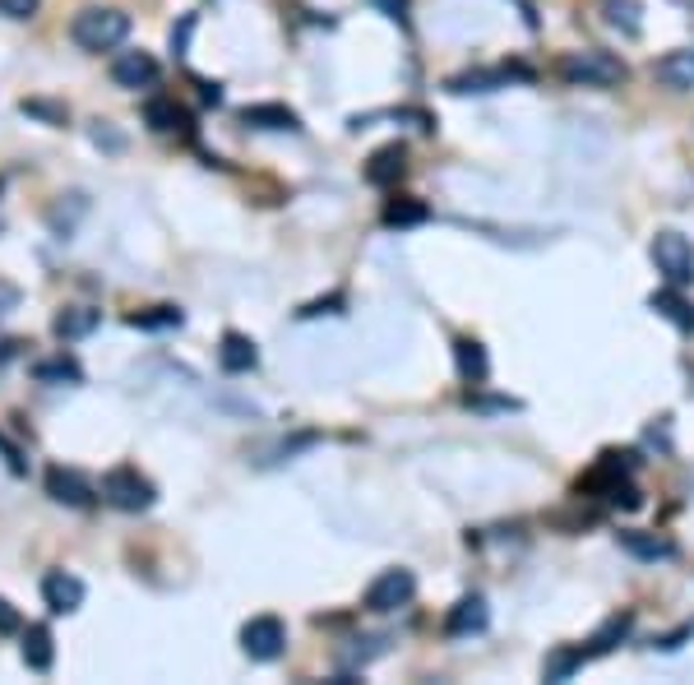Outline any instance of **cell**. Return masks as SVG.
Wrapping results in <instances>:
<instances>
[{
  "label": "cell",
  "mask_w": 694,
  "mask_h": 685,
  "mask_svg": "<svg viewBox=\"0 0 694 685\" xmlns=\"http://www.w3.org/2000/svg\"><path fill=\"white\" fill-rule=\"evenodd\" d=\"M241 125H255V130H301V117L293 112V107H283V102H255V107H245L241 112Z\"/></svg>",
  "instance_id": "cell-14"
},
{
  "label": "cell",
  "mask_w": 694,
  "mask_h": 685,
  "mask_svg": "<svg viewBox=\"0 0 694 685\" xmlns=\"http://www.w3.org/2000/svg\"><path fill=\"white\" fill-rule=\"evenodd\" d=\"M648 306L662 316V320H671L681 329V334H694V306L681 297V287H662V292H653L648 297Z\"/></svg>",
  "instance_id": "cell-16"
},
{
  "label": "cell",
  "mask_w": 694,
  "mask_h": 685,
  "mask_svg": "<svg viewBox=\"0 0 694 685\" xmlns=\"http://www.w3.org/2000/svg\"><path fill=\"white\" fill-rule=\"evenodd\" d=\"M584 662H588L584 649H561L555 658H547V681H570L574 667H584Z\"/></svg>",
  "instance_id": "cell-27"
},
{
  "label": "cell",
  "mask_w": 694,
  "mask_h": 685,
  "mask_svg": "<svg viewBox=\"0 0 694 685\" xmlns=\"http://www.w3.org/2000/svg\"><path fill=\"white\" fill-rule=\"evenodd\" d=\"M98 496L111 505V510H121V515H140V510H148V505L158 500L153 482H148L140 468H130V463H121V468H111V473L102 477Z\"/></svg>",
  "instance_id": "cell-3"
},
{
  "label": "cell",
  "mask_w": 694,
  "mask_h": 685,
  "mask_svg": "<svg viewBox=\"0 0 694 685\" xmlns=\"http://www.w3.org/2000/svg\"><path fill=\"white\" fill-rule=\"evenodd\" d=\"M412 598H417V574L403 570V565H394V570H385V574H379V579L366 588V611L385 616V611L408 607Z\"/></svg>",
  "instance_id": "cell-5"
},
{
  "label": "cell",
  "mask_w": 694,
  "mask_h": 685,
  "mask_svg": "<svg viewBox=\"0 0 694 685\" xmlns=\"http://www.w3.org/2000/svg\"><path fill=\"white\" fill-rule=\"evenodd\" d=\"M561 79L565 84H574V88H616V84H625V60L620 56H612V52H602V47H584V52H570V56H561Z\"/></svg>",
  "instance_id": "cell-1"
},
{
  "label": "cell",
  "mask_w": 694,
  "mask_h": 685,
  "mask_svg": "<svg viewBox=\"0 0 694 685\" xmlns=\"http://www.w3.org/2000/svg\"><path fill=\"white\" fill-rule=\"evenodd\" d=\"M454 366L467 385H482L486 375H491V357H486V347L477 339H459L454 343Z\"/></svg>",
  "instance_id": "cell-18"
},
{
  "label": "cell",
  "mask_w": 694,
  "mask_h": 685,
  "mask_svg": "<svg viewBox=\"0 0 694 685\" xmlns=\"http://www.w3.org/2000/svg\"><path fill=\"white\" fill-rule=\"evenodd\" d=\"M111 84H117V88H148V84H158V60H153L148 52H121L117 60H111Z\"/></svg>",
  "instance_id": "cell-10"
},
{
  "label": "cell",
  "mask_w": 694,
  "mask_h": 685,
  "mask_svg": "<svg viewBox=\"0 0 694 685\" xmlns=\"http://www.w3.org/2000/svg\"><path fill=\"white\" fill-rule=\"evenodd\" d=\"M93 140H98V144H107V148H121V135H111V130H102V121L93 125Z\"/></svg>",
  "instance_id": "cell-36"
},
{
  "label": "cell",
  "mask_w": 694,
  "mask_h": 685,
  "mask_svg": "<svg viewBox=\"0 0 694 685\" xmlns=\"http://www.w3.org/2000/svg\"><path fill=\"white\" fill-rule=\"evenodd\" d=\"M0 454H5V468L19 477V473H24V454H19V445H10V440H5V431H0Z\"/></svg>",
  "instance_id": "cell-33"
},
{
  "label": "cell",
  "mask_w": 694,
  "mask_h": 685,
  "mask_svg": "<svg viewBox=\"0 0 694 685\" xmlns=\"http://www.w3.org/2000/svg\"><path fill=\"white\" fill-rule=\"evenodd\" d=\"M371 5L385 19H394V24H408V0H371Z\"/></svg>",
  "instance_id": "cell-31"
},
{
  "label": "cell",
  "mask_w": 694,
  "mask_h": 685,
  "mask_svg": "<svg viewBox=\"0 0 694 685\" xmlns=\"http://www.w3.org/2000/svg\"><path fill=\"white\" fill-rule=\"evenodd\" d=\"M486 621H491L486 598H482V593H467V598H459V603L450 607V616H444V634H454V639H463V634H482Z\"/></svg>",
  "instance_id": "cell-11"
},
{
  "label": "cell",
  "mask_w": 694,
  "mask_h": 685,
  "mask_svg": "<svg viewBox=\"0 0 694 685\" xmlns=\"http://www.w3.org/2000/svg\"><path fill=\"white\" fill-rule=\"evenodd\" d=\"M70 37H75V47H84V52H111V47H121V42L130 37V14L125 10L88 5V10L75 14Z\"/></svg>",
  "instance_id": "cell-2"
},
{
  "label": "cell",
  "mask_w": 694,
  "mask_h": 685,
  "mask_svg": "<svg viewBox=\"0 0 694 685\" xmlns=\"http://www.w3.org/2000/svg\"><path fill=\"white\" fill-rule=\"evenodd\" d=\"M199 98L218 107V102H222V88H218V84H199Z\"/></svg>",
  "instance_id": "cell-37"
},
{
  "label": "cell",
  "mask_w": 694,
  "mask_h": 685,
  "mask_svg": "<svg viewBox=\"0 0 694 685\" xmlns=\"http://www.w3.org/2000/svg\"><path fill=\"white\" fill-rule=\"evenodd\" d=\"M144 121H148V130H158V135H172V130H186V112H181L176 102H167V98L144 102Z\"/></svg>",
  "instance_id": "cell-24"
},
{
  "label": "cell",
  "mask_w": 694,
  "mask_h": 685,
  "mask_svg": "<svg viewBox=\"0 0 694 685\" xmlns=\"http://www.w3.org/2000/svg\"><path fill=\"white\" fill-rule=\"evenodd\" d=\"M42 603H47L52 616H75L84 607V579L70 570H52L42 579Z\"/></svg>",
  "instance_id": "cell-8"
},
{
  "label": "cell",
  "mask_w": 694,
  "mask_h": 685,
  "mask_svg": "<svg viewBox=\"0 0 694 685\" xmlns=\"http://www.w3.org/2000/svg\"><path fill=\"white\" fill-rule=\"evenodd\" d=\"M102 324V311H93V306H65V311L52 320V329H56V339H65V343H75V339H88L93 329Z\"/></svg>",
  "instance_id": "cell-15"
},
{
  "label": "cell",
  "mask_w": 694,
  "mask_h": 685,
  "mask_svg": "<svg viewBox=\"0 0 694 685\" xmlns=\"http://www.w3.org/2000/svg\"><path fill=\"white\" fill-rule=\"evenodd\" d=\"M19 630H24V621H19V611H14L5 598H0V634H19Z\"/></svg>",
  "instance_id": "cell-34"
},
{
  "label": "cell",
  "mask_w": 694,
  "mask_h": 685,
  "mask_svg": "<svg viewBox=\"0 0 694 685\" xmlns=\"http://www.w3.org/2000/svg\"><path fill=\"white\" fill-rule=\"evenodd\" d=\"M648 255H653L667 287H690L694 283V241L685 232H671V228L658 232L653 246H648Z\"/></svg>",
  "instance_id": "cell-4"
},
{
  "label": "cell",
  "mask_w": 694,
  "mask_h": 685,
  "mask_svg": "<svg viewBox=\"0 0 694 685\" xmlns=\"http://www.w3.org/2000/svg\"><path fill=\"white\" fill-rule=\"evenodd\" d=\"M658 79H662L667 88H676V93H685V88H694V52L662 56V60H658Z\"/></svg>",
  "instance_id": "cell-22"
},
{
  "label": "cell",
  "mask_w": 694,
  "mask_h": 685,
  "mask_svg": "<svg viewBox=\"0 0 694 685\" xmlns=\"http://www.w3.org/2000/svg\"><path fill=\"white\" fill-rule=\"evenodd\" d=\"M403 167H408V148L403 144H385V148H375L371 158H366V181L371 186H394Z\"/></svg>",
  "instance_id": "cell-13"
},
{
  "label": "cell",
  "mask_w": 694,
  "mask_h": 685,
  "mask_svg": "<svg viewBox=\"0 0 694 685\" xmlns=\"http://www.w3.org/2000/svg\"><path fill=\"white\" fill-rule=\"evenodd\" d=\"M47 496L56 500V505H70V510H88V505L98 500V491H93V482H88L84 473H75V468H47Z\"/></svg>",
  "instance_id": "cell-7"
},
{
  "label": "cell",
  "mask_w": 694,
  "mask_h": 685,
  "mask_svg": "<svg viewBox=\"0 0 694 685\" xmlns=\"http://www.w3.org/2000/svg\"><path fill=\"white\" fill-rule=\"evenodd\" d=\"M514 79H532L528 65H496V70H467V75H454L450 84V93H496V88L514 84Z\"/></svg>",
  "instance_id": "cell-9"
},
{
  "label": "cell",
  "mask_w": 694,
  "mask_h": 685,
  "mask_svg": "<svg viewBox=\"0 0 694 685\" xmlns=\"http://www.w3.org/2000/svg\"><path fill=\"white\" fill-rule=\"evenodd\" d=\"M181 311L176 306H153V311H134L130 316V329H181Z\"/></svg>",
  "instance_id": "cell-26"
},
{
  "label": "cell",
  "mask_w": 694,
  "mask_h": 685,
  "mask_svg": "<svg viewBox=\"0 0 694 685\" xmlns=\"http://www.w3.org/2000/svg\"><path fill=\"white\" fill-rule=\"evenodd\" d=\"M690 394H694V375H690Z\"/></svg>",
  "instance_id": "cell-39"
},
{
  "label": "cell",
  "mask_w": 694,
  "mask_h": 685,
  "mask_svg": "<svg viewBox=\"0 0 694 685\" xmlns=\"http://www.w3.org/2000/svg\"><path fill=\"white\" fill-rule=\"evenodd\" d=\"M33 375H37L42 385H79V380H84L79 362H75V357H65V352H60V357L37 362V366H33Z\"/></svg>",
  "instance_id": "cell-25"
},
{
  "label": "cell",
  "mask_w": 694,
  "mask_h": 685,
  "mask_svg": "<svg viewBox=\"0 0 694 685\" xmlns=\"http://www.w3.org/2000/svg\"><path fill=\"white\" fill-rule=\"evenodd\" d=\"M0 190H5V181H0Z\"/></svg>",
  "instance_id": "cell-40"
},
{
  "label": "cell",
  "mask_w": 694,
  "mask_h": 685,
  "mask_svg": "<svg viewBox=\"0 0 694 685\" xmlns=\"http://www.w3.org/2000/svg\"><path fill=\"white\" fill-rule=\"evenodd\" d=\"M630 626H635V611H616V616H607V621H602V630L588 639V658H602V653H612L616 644L625 634H630Z\"/></svg>",
  "instance_id": "cell-21"
},
{
  "label": "cell",
  "mask_w": 694,
  "mask_h": 685,
  "mask_svg": "<svg viewBox=\"0 0 694 685\" xmlns=\"http://www.w3.org/2000/svg\"><path fill=\"white\" fill-rule=\"evenodd\" d=\"M24 667L29 672H52V662H56V639H52V630L47 626H29L24 630Z\"/></svg>",
  "instance_id": "cell-17"
},
{
  "label": "cell",
  "mask_w": 694,
  "mask_h": 685,
  "mask_svg": "<svg viewBox=\"0 0 694 685\" xmlns=\"http://www.w3.org/2000/svg\"><path fill=\"white\" fill-rule=\"evenodd\" d=\"M379 218H385V228H417V223H427V218H431V209L421 200H412V195H398V200L385 205Z\"/></svg>",
  "instance_id": "cell-23"
},
{
  "label": "cell",
  "mask_w": 694,
  "mask_h": 685,
  "mask_svg": "<svg viewBox=\"0 0 694 685\" xmlns=\"http://www.w3.org/2000/svg\"><path fill=\"white\" fill-rule=\"evenodd\" d=\"M301 320H316V316H343V292H333V297H320V301H310L297 311Z\"/></svg>",
  "instance_id": "cell-29"
},
{
  "label": "cell",
  "mask_w": 694,
  "mask_h": 685,
  "mask_svg": "<svg viewBox=\"0 0 694 685\" xmlns=\"http://www.w3.org/2000/svg\"><path fill=\"white\" fill-rule=\"evenodd\" d=\"M42 0H0V14L5 19H33Z\"/></svg>",
  "instance_id": "cell-30"
},
{
  "label": "cell",
  "mask_w": 694,
  "mask_h": 685,
  "mask_svg": "<svg viewBox=\"0 0 694 685\" xmlns=\"http://www.w3.org/2000/svg\"><path fill=\"white\" fill-rule=\"evenodd\" d=\"M287 649V630L278 616H255V621L241 626V653L251 662H274Z\"/></svg>",
  "instance_id": "cell-6"
},
{
  "label": "cell",
  "mask_w": 694,
  "mask_h": 685,
  "mask_svg": "<svg viewBox=\"0 0 694 685\" xmlns=\"http://www.w3.org/2000/svg\"><path fill=\"white\" fill-rule=\"evenodd\" d=\"M19 112H24V117H37V121H47V125H65V117H70L60 102H47V98H24V102H19Z\"/></svg>",
  "instance_id": "cell-28"
},
{
  "label": "cell",
  "mask_w": 694,
  "mask_h": 685,
  "mask_svg": "<svg viewBox=\"0 0 694 685\" xmlns=\"http://www.w3.org/2000/svg\"><path fill=\"white\" fill-rule=\"evenodd\" d=\"M602 19H607L620 37H639L643 33V5H639V0H602Z\"/></svg>",
  "instance_id": "cell-19"
},
{
  "label": "cell",
  "mask_w": 694,
  "mask_h": 685,
  "mask_svg": "<svg viewBox=\"0 0 694 685\" xmlns=\"http://www.w3.org/2000/svg\"><path fill=\"white\" fill-rule=\"evenodd\" d=\"M620 546L630 551L635 561H671L676 556V542L658 538V533H620Z\"/></svg>",
  "instance_id": "cell-20"
},
{
  "label": "cell",
  "mask_w": 694,
  "mask_h": 685,
  "mask_svg": "<svg viewBox=\"0 0 694 685\" xmlns=\"http://www.w3.org/2000/svg\"><path fill=\"white\" fill-rule=\"evenodd\" d=\"M218 366L228 371V375L255 371V366H260V347H255V339H245V334H236V329H228V334L218 339Z\"/></svg>",
  "instance_id": "cell-12"
},
{
  "label": "cell",
  "mask_w": 694,
  "mask_h": 685,
  "mask_svg": "<svg viewBox=\"0 0 694 685\" xmlns=\"http://www.w3.org/2000/svg\"><path fill=\"white\" fill-rule=\"evenodd\" d=\"M694 634V626H681V630H671V634H662V639H653V649H662V653H676L685 639Z\"/></svg>",
  "instance_id": "cell-32"
},
{
  "label": "cell",
  "mask_w": 694,
  "mask_h": 685,
  "mask_svg": "<svg viewBox=\"0 0 694 685\" xmlns=\"http://www.w3.org/2000/svg\"><path fill=\"white\" fill-rule=\"evenodd\" d=\"M14 352H19V343H0V366H5V362L14 357Z\"/></svg>",
  "instance_id": "cell-38"
},
{
  "label": "cell",
  "mask_w": 694,
  "mask_h": 685,
  "mask_svg": "<svg viewBox=\"0 0 694 685\" xmlns=\"http://www.w3.org/2000/svg\"><path fill=\"white\" fill-rule=\"evenodd\" d=\"M190 29H195V19H181V29H172V52H176V56L186 52V42H190Z\"/></svg>",
  "instance_id": "cell-35"
}]
</instances>
